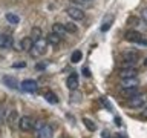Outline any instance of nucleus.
<instances>
[{
  "label": "nucleus",
  "instance_id": "obj_30",
  "mask_svg": "<svg viewBox=\"0 0 147 138\" xmlns=\"http://www.w3.org/2000/svg\"><path fill=\"white\" fill-rule=\"evenodd\" d=\"M142 20L147 22V9H144V11H142Z\"/></svg>",
  "mask_w": 147,
  "mask_h": 138
},
{
  "label": "nucleus",
  "instance_id": "obj_19",
  "mask_svg": "<svg viewBox=\"0 0 147 138\" xmlns=\"http://www.w3.org/2000/svg\"><path fill=\"white\" fill-rule=\"evenodd\" d=\"M81 57H83L81 51H74L72 55H71V62L72 63H78V62H81Z\"/></svg>",
  "mask_w": 147,
  "mask_h": 138
},
{
  "label": "nucleus",
  "instance_id": "obj_24",
  "mask_svg": "<svg viewBox=\"0 0 147 138\" xmlns=\"http://www.w3.org/2000/svg\"><path fill=\"white\" fill-rule=\"evenodd\" d=\"M83 75H84V77H87V78H89V77L92 75V74H90V69L84 66V68H83Z\"/></svg>",
  "mask_w": 147,
  "mask_h": 138
},
{
  "label": "nucleus",
  "instance_id": "obj_6",
  "mask_svg": "<svg viewBox=\"0 0 147 138\" xmlns=\"http://www.w3.org/2000/svg\"><path fill=\"white\" fill-rule=\"evenodd\" d=\"M52 135H54V129L49 124H43L38 129V132H37V137L38 138H52Z\"/></svg>",
  "mask_w": 147,
  "mask_h": 138
},
{
  "label": "nucleus",
  "instance_id": "obj_1",
  "mask_svg": "<svg viewBox=\"0 0 147 138\" xmlns=\"http://www.w3.org/2000/svg\"><path fill=\"white\" fill-rule=\"evenodd\" d=\"M124 39H126L129 43H136V45H144V46H147V39L141 34V32H138V31H135V29L127 31L126 35H124Z\"/></svg>",
  "mask_w": 147,
  "mask_h": 138
},
{
  "label": "nucleus",
  "instance_id": "obj_8",
  "mask_svg": "<svg viewBox=\"0 0 147 138\" xmlns=\"http://www.w3.org/2000/svg\"><path fill=\"white\" fill-rule=\"evenodd\" d=\"M136 68H133V66H127V68H123V69H119V77L121 78H130V77H136Z\"/></svg>",
  "mask_w": 147,
  "mask_h": 138
},
{
  "label": "nucleus",
  "instance_id": "obj_31",
  "mask_svg": "<svg viewBox=\"0 0 147 138\" xmlns=\"http://www.w3.org/2000/svg\"><path fill=\"white\" fill-rule=\"evenodd\" d=\"M72 3H86L87 0H71Z\"/></svg>",
  "mask_w": 147,
  "mask_h": 138
},
{
  "label": "nucleus",
  "instance_id": "obj_2",
  "mask_svg": "<svg viewBox=\"0 0 147 138\" xmlns=\"http://www.w3.org/2000/svg\"><path fill=\"white\" fill-rule=\"evenodd\" d=\"M146 101H147V95L146 94H136V95H133V97L129 98L127 106H129V108H132V109L141 108V106L146 104Z\"/></svg>",
  "mask_w": 147,
  "mask_h": 138
},
{
  "label": "nucleus",
  "instance_id": "obj_7",
  "mask_svg": "<svg viewBox=\"0 0 147 138\" xmlns=\"http://www.w3.org/2000/svg\"><path fill=\"white\" fill-rule=\"evenodd\" d=\"M121 89H126V87H135L140 86V80L136 77H130V78H121V83H119Z\"/></svg>",
  "mask_w": 147,
  "mask_h": 138
},
{
  "label": "nucleus",
  "instance_id": "obj_16",
  "mask_svg": "<svg viewBox=\"0 0 147 138\" xmlns=\"http://www.w3.org/2000/svg\"><path fill=\"white\" fill-rule=\"evenodd\" d=\"M41 35H43V32H41V29H40V28H37V26H34V28H32V29H31V39L32 40H40L41 39Z\"/></svg>",
  "mask_w": 147,
  "mask_h": 138
},
{
  "label": "nucleus",
  "instance_id": "obj_21",
  "mask_svg": "<svg viewBox=\"0 0 147 138\" xmlns=\"http://www.w3.org/2000/svg\"><path fill=\"white\" fill-rule=\"evenodd\" d=\"M83 123H84V126L89 129L90 132H94V131H96V126L94 124V121L92 120H89V118H83Z\"/></svg>",
  "mask_w": 147,
  "mask_h": 138
},
{
  "label": "nucleus",
  "instance_id": "obj_9",
  "mask_svg": "<svg viewBox=\"0 0 147 138\" xmlns=\"http://www.w3.org/2000/svg\"><path fill=\"white\" fill-rule=\"evenodd\" d=\"M2 81H3V85L5 86H8L9 89H18L20 87V85H18V81H17V78H14L11 75H5L2 78Z\"/></svg>",
  "mask_w": 147,
  "mask_h": 138
},
{
  "label": "nucleus",
  "instance_id": "obj_28",
  "mask_svg": "<svg viewBox=\"0 0 147 138\" xmlns=\"http://www.w3.org/2000/svg\"><path fill=\"white\" fill-rule=\"evenodd\" d=\"M45 68H46L45 63H37V64H35V69H37V71H43Z\"/></svg>",
  "mask_w": 147,
  "mask_h": 138
},
{
  "label": "nucleus",
  "instance_id": "obj_3",
  "mask_svg": "<svg viewBox=\"0 0 147 138\" xmlns=\"http://www.w3.org/2000/svg\"><path fill=\"white\" fill-rule=\"evenodd\" d=\"M34 118L29 117V115H25V117H22L20 120H18V127L22 129L23 132H31L32 129H34Z\"/></svg>",
  "mask_w": 147,
  "mask_h": 138
},
{
  "label": "nucleus",
  "instance_id": "obj_12",
  "mask_svg": "<svg viewBox=\"0 0 147 138\" xmlns=\"http://www.w3.org/2000/svg\"><path fill=\"white\" fill-rule=\"evenodd\" d=\"M63 37H60L58 34H55V32H51V34L46 37V41H48V45H54V46H57L60 41H61Z\"/></svg>",
  "mask_w": 147,
  "mask_h": 138
},
{
  "label": "nucleus",
  "instance_id": "obj_22",
  "mask_svg": "<svg viewBox=\"0 0 147 138\" xmlns=\"http://www.w3.org/2000/svg\"><path fill=\"white\" fill-rule=\"evenodd\" d=\"M64 29H66V32H71V34H74V32H77V25L75 23H64Z\"/></svg>",
  "mask_w": 147,
  "mask_h": 138
},
{
  "label": "nucleus",
  "instance_id": "obj_5",
  "mask_svg": "<svg viewBox=\"0 0 147 138\" xmlns=\"http://www.w3.org/2000/svg\"><path fill=\"white\" fill-rule=\"evenodd\" d=\"M20 89L25 92H35L38 89V85H37L35 80H23L20 83Z\"/></svg>",
  "mask_w": 147,
  "mask_h": 138
},
{
  "label": "nucleus",
  "instance_id": "obj_33",
  "mask_svg": "<svg viewBox=\"0 0 147 138\" xmlns=\"http://www.w3.org/2000/svg\"><path fill=\"white\" fill-rule=\"evenodd\" d=\"M144 66H146V68H147V58H146V60H144Z\"/></svg>",
  "mask_w": 147,
  "mask_h": 138
},
{
  "label": "nucleus",
  "instance_id": "obj_26",
  "mask_svg": "<svg viewBox=\"0 0 147 138\" xmlns=\"http://www.w3.org/2000/svg\"><path fill=\"white\" fill-rule=\"evenodd\" d=\"M12 68H26V62H18V63H14Z\"/></svg>",
  "mask_w": 147,
  "mask_h": 138
},
{
  "label": "nucleus",
  "instance_id": "obj_27",
  "mask_svg": "<svg viewBox=\"0 0 147 138\" xmlns=\"http://www.w3.org/2000/svg\"><path fill=\"white\" fill-rule=\"evenodd\" d=\"M110 26H112V25H110L109 22H106V23H103V26H101V31H103V32H106V31H107Z\"/></svg>",
  "mask_w": 147,
  "mask_h": 138
},
{
  "label": "nucleus",
  "instance_id": "obj_14",
  "mask_svg": "<svg viewBox=\"0 0 147 138\" xmlns=\"http://www.w3.org/2000/svg\"><path fill=\"white\" fill-rule=\"evenodd\" d=\"M52 32H55V34H58L60 37H63L64 34H66L64 25H60V23H54V25H52Z\"/></svg>",
  "mask_w": 147,
  "mask_h": 138
},
{
  "label": "nucleus",
  "instance_id": "obj_18",
  "mask_svg": "<svg viewBox=\"0 0 147 138\" xmlns=\"http://www.w3.org/2000/svg\"><path fill=\"white\" fill-rule=\"evenodd\" d=\"M45 98L48 103H52V104H57L58 103V97L54 94V92H46L45 94Z\"/></svg>",
  "mask_w": 147,
  "mask_h": 138
},
{
  "label": "nucleus",
  "instance_id": "obj_15",
  "mask_svg": "<svg viewBox=\"0 0 147 138\" xmlns=\"http://www.w3.org/2000/svg\"><path fill=\"white\" fill-rule=\"evenodd\" d=\"M121 94L124 95V97H133V95H136L138 94V86H135V87H126V89H121Z\"/></svg>",
  "mask_w": 147,
  "mask_h": 138
},
{
  "label": "nucleus",
  "instance_id": "obj_17",
  "mask_svg": "<svg viewBox=\"0 0 147 138\" xmlns=\"http://www.w3.org/2000/svg\"><path fill=\"white\" fill-rule=\"evenodd\" d=\"M124 57V60H126V62H129V63H133L135 62V60H138V57H140V54L138 52H126L123 55Z\"/></svg>",
  "mask_w": 147,
  "mask_h": 138
},
{
  "label": "nucleus",
  "instance_id": "obj_20",
  "mask_svg": "<svg viewBox=\"0 0 147 138\" xmlns=\"http://www.w3.org/2000/svg\"><path fill=\"white\" fill-rule=\"evenodd\" d=\"M6 20L11 23V25H17L18 22H20V18H18V16H16V14H6Z\"/></svg>",
  "mask_w": 147,
  "mask_h": 138
},
{
  "label": "nucleus",
  "instance_id": "obj_4",
  "mask_svg": "<svg viewBox=\"0 0 147 138\" xmlns=\"http://www.w3.org/2000/svg\"><path fill=\"white\" fill-rule=\"evenodd\" d=\"M66 12H67V16L71 17L72 20H83V18H84V12H83V9L77 8V6L67 8V9H66Z\"/></svg>",
  "mask_w": 147,
  "mask_h": 138
},
{
  "label": "nucleus",
  "instance_id": "obj_11",
  "mask_svg": "<svg viewBox=\"0 0 147 138\" xmlns=\"http://www.w3.org/2000/svg\"><path fill=\"white\" fill-rule=\"evenodd\" d=\"M12 37H9L6 34H0V48H11L12 46Z\"/></svg>",
  "mask_w": 147,
  "mask_h": 138
},
{
  "label": "nucleus",
  "instance_id": "obj_25",
  "mask_svg": "<svg viewBox=\"0 0 147 138\" xmlns=\"http://www.w3.org/2000/svg\"><path fill=\"white\" fill-rule=\"evenodd\" d=\"M127 23H129V25H138V18L136 17H130V18H129V20H127Z\"/></svg>",
  "mask_w": 147,
  "mask_h": 138
},
{
  "label": "nucleus",
  "instance_id": "obj_32",
  "mask_svg": "<svg viewBox=\"0 0 147 138\" xmlns=\"http://www.w3.org/2000/svg\"><path fill=\"white\" fill-rule=\"evenodd\" d=\"M115 123H117V126H121V120L119 118H115Z\"/></svg>",
  "mask_w": 147,
  "mask_h": 138
},
{
  "label": "nucleus",
  "instance_id": "obj_10",
  "mask_svg": "<svg viewBox=\"0 0 147 138\" xmlns=\"http://www.w3.org/2000/svg\"><path fill=\"white\" fill-rule=\"evenodd\" d=\"M66 86H67L71 91H77V89H78V86H80V85H78V77H77V74H72V75L67 77Z\"/></svg>",
  "mask_w": 147,
  "mask_h": 138
},
{
  "label": "nucleus",
  "instance_id": "obj_29",
  "mask_svg": "<svg viewBox=\"0 0 147 138\" xmlns=\"http://www.w3.org/2000/svg\"><path fill=\"white\" fill-rule=\"evenodd\" d=\"M141 118H144V120H147V106L144 109H142V112H141Z\"/></svg>",
  "mask_w": 147,
  "mask_h": 138
},
{
  "label": "nucleus",
  "instance_id": "obj_23",
  "mask_svg": "<svg viewBox=\"0 0 147 138\" xmlns=\"http://www.w3.org/2000/svg\"><path fill=\"white\" fill-rule=\"evenodd\" d=\"M17 121V112H16V110H12V112L11 114H9V118H8V123L9 124H11V126H12V124L14 123H16Z\"/></svg>",
  "mask_w": 147,
  "mask_h": 138
},
{
  "label": "nucleus",
  "instance_id": "obj_13",
  "mask_svg": "<svg viewBox=\"0 0 147 138\" xmlns=\"http://www.w3.org/2000/svg\"><path fill=\"white\" fill-rule=\"evenodd\" d=\"M20 46L23 51H31L32 46H34V40L31 39V37H25L22 41H20Z\"/></svg>",
  "mask_w": 147,
  "mask_h": 138
}]
</instances>
